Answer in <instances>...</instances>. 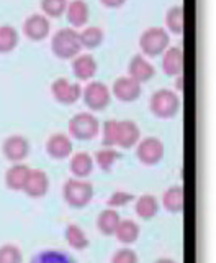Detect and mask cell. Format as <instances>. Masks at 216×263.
<instances>
[{
	"instance_id": "10",
	"label": "cell",
	"mask_w": 216,
	"mask_h": 263,
	"mask_svg": "<svg viewBox=\"0 0 216 263\" xmlns=\"http://www.w3.org/2000/svg\"><path fill=\"white\" fill-rule=\"evenodd\" d=\"M141 130L133 120H118L116 122V137L115 145L121 148H131L139 142Z\"/></svg>"
},
{
	"instance_id": "22",
	"label": "cell",
	"mask_w": 216,
	"mask_h": 263,
	"mask_svg": "<svg viewBox=\"0 0 216 263\" xmlns=\"http://www.w3.org/2000/svg\"><path fill=\"white\" fill-rule=\"evenodd\" d=\"M135 211L138 214V217L144 220H151L153 217L157 216V212H159V201H157V197L153 194H143L136 199Z\"/></svg>"
},
{
	"instance_id": "34",
	"label": "cell",
	"mask_w": 216,
	"mask_h": 263,
	"mask_svg": "<svg viewBox=\"0 0 216 263\" xmlns=\"http://www.w3.org/2000/svg\"><path fill=\"white\" fill-rule=\"evenodd\" d=\"M116 122L115 119L105 120L103 123V132H102V143L105 146H113L115 145V137H116Z\"/></svg>"
},
{
	"instance_id": "37",
	"label": "cell",
	"mask_w": 216,
	"mask_h": 263,
	"mask_svg": "<svg viewBox=\"0 0 216 263\" xmlns=\"http://www.w3.org/2000/svg\"><path fill=\"white\" fill-rule=\"evenodd\" d=\"M154 263H177V261L172 260V258H157Z\"/></svg>"
},
{
	"instance_id": "15",
	"label": "cell",
	"mask_w": 216,
	"mask_h": 263,
	"mask_svg": "<svg viewBox=\"0 0 216 263\" xmlns=\"http://www.w3.org/2000/svg\"><path fill=\"white\" fill-rule=\"evenodd\" d=\"M162 69L169 76H180L182 69H184V53H182L179 46H170L164 49Z\"/></svg>"
},
{
	"instance_id": "20",
	"label": "cell",
	"mask_w": 216,
	"mask_h": 263,
	"mask_svg": "<svg viewBox=\"0 0 216 263\" xmlns=\"http://www.w3.org/2000/svg\"><path fill=\"white\" fill-rule=\"evenodd\" d=\"M139 234H141V229H139V226L136 224L135 220L121 219L118 227H116V232H115L113 237H116V240H118L120 243L131 245L139 238Z\"/></svg>"
},
{
	"instance_id": "11",
	"label": "cell",
	"mask_w": 216,
	"mask_h": 263,
	"mask_svg": "<svg viewBox=\"0 0 216 263\" xmlns=\"http://www.w3.org/2000/svg\"><path fill=\"white\" fill-rule=\"evenodd\" d=\"M49 189V178L43 170H30L27 183L23 186V191L27 196L38 199V197L46 196Z\"/></svg>"
},
{
	"instance_id": "8",
	"label": "cell",
	"mask_w": 216,
	"mask_h": 263,
	"mask_svg": "<svg viewBox=\"0 0 216 263\" xmlns=\"http://www.w3.org/2000/svg\"><path fill=\"white\" fill-rule=\"evenodd\" d=\"M51 92L56 101L62 104H74L80 97L82 89L79 82H72L68 78H57L51 82Z\"/></svg>"
},
{
	"instance_id": "33",
	"label": "cell",
	"mask_w": 216,
	"mask_h": 263,
	"mask_svg": "<svg viewBox=\"0 0 216 263\" xmlns=\"http://www.w3.org/2000/svg\"><path fill=\"white\" fill-rule=\"evenodd\" d=\"M131 201H135V194L126 193V191H115L106 199V205L108 208H123V205L129 204Z\"/></svg>"
},
{
	"instance_id": "19",
	"label": "cell",
	"mask_w": 216,
	"mask_h": 263,
	"mask_svg": "<svg viewBox=\"0 0 216 263\" xmlns=\"http://www.w3.org/2000/svg\"><path fill=\"white\" fill-rule=\"evenodd\" d=\"M162 205L170 214H180L184 211V187L176 184L165 189L162 196Z\"/></svg>"
},
{
	"instance_id": "31",
	"label": "cell",
	"mask_w": 216,
	"mask_h": 263,
	"mask_svg": "<svg viewBox=\"0 0 216 263\" xmlns=\"http://www.w3.org/2000/svg\"><path fill=\"white\" fill-rule=\"evenodd\" d=\"M0 263H23V253L16 245L7 243L0 247Z\"/></svg>"
},
{
	"instance_id": "29",
	"label": "cell",
	"mask_w": 216,
	"mask_h": 263,
	"mask_svg": "<svg viewBox=\"0 0 216 263\" xmlns=\"http://www.w3.org/2000/svg\"><path fill=\"white\" fill-rule=\"evenodd\" d=\"M165 23H167V28L174 33L184 31V8L180 5L170 7L165 13Z\"/></svg>"
},
{
	"instance_id": "36",
	"label": "cell",
	"mask_w": 216,
	"mask_h": 263,
	"mask_svg": "<svg viewBox=\"0 0 216 263\" xmlns=\"http://www.w3.org/2000/svg\"><path fill=\"white\" fill-rule=\"evenodd\" d=\"M124 2H126V0H102V4L106 7H120Z\"/></svg>"
},
{
	"instance_id": "30",
	"label": "cell",
	"mask_w": 216,
	"mask_h": 263,
	"mask_svg": "<svg viewBox=\"0 0 216 263\" xmlns=\"http://www.w3.org/2000/svg\"><path fill=\"white\" fill-rule=\"evenodd\" d=\"M120 152H116L115 148L112 146H105L102 150H98L97 155H95V160H97V164L100 166L103 171H110L113 168L115 161L120 158Z\"/></svg>"
},
{
	"instance_id": "6",
	"label": "cell",
	"mask_w": 216,
	"mask_h": 263,
	"mask_svg": "<svg viewBox=\"0 0 216 263\" xmlns=\"http://www.w3.org/2000/svg\"><path fill=\"white\" fill-rule=\"evenodd\" d=\"M136 156L141 163L147 164V166L157 164L164 158V143L157 137H146L138 142Z\"/></svg>"
},
{
	"instance_id": "2",
	"label": "cell",
	"mask_w": 216,
	"mask_h": 263,
	"mask_svg": "<svg viewBox=\"0 0 216 263\" xmlns=\"http://www.w3.org/2000/svg\"><path fill=\"white\" fill-rule=\"evenodd\" d=\"M80 40H79V31L74 28H61L54 33L51 38V49L57 58L68 60V58H74L80 51Z\"/></svg>"
},
{
	"instance_id": "14",
	"label": "cell",
	"mask_w": 216,
	"mask_h": 263,
	"mask_svg": "<svg viewBox=\"0 0 216 263\" xmlns=\"http://www.w3.org/2000/svg\"><path fill=\"white\" fill-rule=\"evenodd\" d=\"M49 28H51V23L43 13H31L23 23L25 35L31 40H43L45 36H48Z\"/></svg>"
},
{
	"instance_id": "9",
	"label": "cell",
	"mask_w": 216,
	"mask_h": 263,
	"mask_svg": "<svg viewBox=\"0 0 216 263\" xmlns=\"http://www.w3.org/2000/svg\"><path fill=\"white\" fill-rule=\"evenodd\" d=\"M2 152H4L7 160H10L13 163H20L21 160H25L28 156L30 143L23 135L15 134V135H10L4 140Z\"/></svg>"
},
{
	"instance_id": "25",
	"label": "cell",
	"mask_w": 216,
	"mask_h": 263,
	"mask_svg": "<svg viewBox=\"0 0 216 263\" xmlns=\"http://www.w3.org/2000/svg\"><path fill=\"white\" fill-rule=\"evenodd\" d=\"M64 237H66V242H68L69 247L74 250H85L90 245L87 234L76 224H69L68 227H66Z\"/></svg>"
},
{
	"instance_id": "4",
	"label": "cell",
	"mask_w": 216,
	"mask_h": 263,
	"mask_svg": "<svg viewBox=\"0 0 216 263\" xmlns=\"http://www.w3.org/2000/svg\"><path fill=\"white\" fill-rule=\"evenodd\" d=\"M169 33L162 27H149L139 36V48L147 56L161 54L165 48L169 46Z\"/></svg>"
},
{
	"instance_id": "23",
	"label": "cell",
	"mask_w": 216,
	"mask_h": 263,
	"mask_svg": "<svg viewBox=\"0 0 216 263\" xmlns=\"http://www.w3.org/2000/svg\"><path fill=\"white\" fill-rule=\"evenodd\" d=\"M120 214L116 212L113 208L110 209H105L98 214V219H97V227L98 230L102 232V235L105 237H113L115 232H116V227L120 224Z\"/></svg>"
},
{
	"instance_id": "17",
	"label": "cell",
	"mask_w": 216,
	"mask_h": 263,
	"mask_svg": "<svg viewBox=\"0 0 216 263\" xmlns=\"http://www.w3.org/2000/svg\"><path fill=\"white\" fill-rule=\"evenodd\" d=\"M30 166L23 163H15L5 173V184L12 191H23V186L27 183V178L30 175Z\"/></svg>"
},
{
	"instance_id": "24",
	"label": "cell",
	"mask_w": 216,
	"mask_h": 263,
	"mask_svg": "<svg viewBox=\"0 0 216 263\" xmlns=\"http://www.w3.org/2000/svg\"><path fill=\"white\" fill-rule=\"evenodd\" d=\"M66 13L74 27H82L89 20V5L85 0H71L66 7Z\"/></svg>"
},
{
	"instance_id": "16",
	"label": "cell",
	"mask_w": 216,
	"mask_h": 263,
	"mask_svg": "<svg viewBox=\"0 0 216 263\" xmlns=\"http://www.w3.org/2000/svg\"><path fill=\"white\" fill-rule=\"evenodd\" d=\"M128 72H129V76L133 79H136L138 82H144L154 76L156 69L143 54H135L128 64Z\"/></svg>"
},
{
	"instance_id": "5",
	"label": "cell",
	"mask_w": 216,
	"mask_h": 263,
	"mask_svg": "<svg viewBox=\"0 0 216 263\" xmlns=\"http://www.w3.org/2000/svg\"><path fill=\"white\" fill-rule=\"evenodd\" d=\"M149 105H151V110L157 117L169 119L177 114L180 107V99L170 89H157L151 96V104Z\"/></svg>"
},
{
	"instance_id": "35",
	"label": "cell",
	"mask_w": 216,
	"mask_h": 263,
	"mask_svg": "<svg viewBox=\"0 0 216 263\" xmlns=\"http://www.w3.org/2000/svg\"><path fill=\"white\" fill-rule=\"evenodd\" d=\"M138 255L131 249H120L113 253L112 263H138Z\"/></svg>"
},
{
	"instance_id": "1",
	"label": "cell",
	"mask_w": 216,
	"mask_h": 263,
	"mask_svg": "<svg viewBox=\"0 0 216 263\" xmlns=\"http://www.w3.org/2000/svg\"><path fill=\"white\" fill-rule=\"evenodd\" d=\"M62 196L64 201L71 208L82 209L92 201L94 197V186L89 181H84L80 178H71L62 186Z\"/></svg>"
},
{
	"instance_id": "21",
	"label": "cell",
	"mask_w": 216,
	"mask_h": 263,
	"mask_svg": "<svg viewBox=\"0 0 216 263\" xmlns=\"http://www.w3.org/2000/svg\"><path fill=\"white\" fill-rule=\"evenodd\" d=\"M71 171L76 178H87L94 171V158L87 152H77L71 158Z\"/></svg>"
},
{
	"instance_id": "28",
	"label": "cell",
	"mask_w": 216,
	"mask_h": 263,
	"mask_svg": "<svg viewBox=\"0 0 216 263\" xmlns=\"http://www.w3.org/2000/svg\"><path fill=\"white\" fill-rule=\"evenodd\" d=\"M18 43V31L12 25H0V53L12 51Z\"/></svg>"
},
{
	"instance_id": "13",
	"label": "cell",
	"mask_w": 216,
	"mask_h": 263,
	"mask_svg": "<svg viewBox=\"0 0 216 263\" xmlns=\"http://www.w3.org/2000/svg\"><path fill=\"white\" fill-rule=\"evenodd\" d=\"M113 94L123 102H129L135 101L141 94V82L136 79H133L131 76H121L118 79H115L113 82Z\"/></svg>"
},
{
	"instance_id": "3",
	"label": "cell",
	"mask_w": 216,
	"mask_h": 263,
	"mask_svg": "<svg viewBox=\"0 0 216 263\" xmlns=\"http://www.w3.org/2000/svg\"><path fill=\"white\" fill-rule=\"evenodd\" d=\"M100 130V123L94 114L77 112L69 120V134L77 140H92Z\"/></svg>"
},
{
	"instance_id": "26",
	"label": "cell",
	"mask_w": 216,
	"mask_h": 263,
	"mask_svg": "<svg viewBox=\"0 0 216 263\" xmlns=\"http://www.w3.org/2000/svg\"><path fill=\"white\" fill-rule=\"evenodd\" d=\"M30 263H77L74 260V257H71L69 253H66L62 250H41L38 252L35 257L31 258Z\"/></svg>"
},
{
	"instance_id": "38",
	"label": "cell",
	"mask_w": 216,
	"mask_h": 263,
	"mask_svg": "<svg viewBox=\"0 0 216 263\" xmlns=\"http://www.w3.org/2000/svg\"><path fill=\"white\" fill-rule=\"evenodd\" d=\"M177 89H182V78L179 76V79H177Z\"/></svg>"
},
{
	"instance_id": "27",
	"label": "cell",
	"mask_w": 216,
	"mask_h": 263,
	"mask_svg": "<svg viewBox=\"0 0 216 263\" xmlns=\"http://www.w3.org/2000/svg\"><path fill=\"white\" fill-rule=\"evenodd\" d=\"M79 40H80L82 46L95 48L102 43L103 30L100 27H95V25H90V27H85L84 30H82V33H79Z\"/></svg>"
},
{
	"instance_id": "7",
	"label": "cell",
	"mask_w": 216,
	"mask_h": 263,
	"mask_svg": "<svg viewBox=\"0 0 216 263\" xmlns=\"http://www.w3.org/2000/svg\"><path fill=\"white\" fill-rule=\"evenodd\" d=\"M110 89L102 81H92L84 87V102L94 110H102L110 104Z\"/></svg>"
},
{
	"instance_id": "32",
	"label": "cell",
	"mask_w": 216,
	"mask_h": 263,
	"mask_svg": "<svg viewBox=\"0 0 216 263\" xmlns=\"http://www.w3.org/2000/svg\"><path fill=\"white\" fill-rule=\"evenodd\" d=\"M68 7V0H41V8L49 16H59Z\"/></svg>"
},
{
	"instance_id": "12",
	"label": "cell",
	"mask_w": 216,
	"mask_h": 263,
	"mask_svg": "<svg viewBox=\"0 0 216 263\" xmlns=\"http://www.w3.org/2000/svg\"><path fill=\"white\" fill-rule=\"evenodd\" d=\"M46 152L54 160L68 158V156L72 153V140L69 138V135L62 134V132L53 134L46 142Z\"/></svg>"
},
{
	"instance_id": "18",
	"label": "cell",
	"mask_w": 216,
	"mask_h": 263,
	"mask_svg": "<svg viewBox=\"0 0 216 263\" xmlns=\"http://www.w3.org/2000/svg\"><path fill=\"white\" fill-rule=\"evenodd\" d=\"M72 71L82 81L90 79L95 74V71H97L95 58L90 53L76 54V58H74V61H72Z\"/></svg>"
}]
</instances>
